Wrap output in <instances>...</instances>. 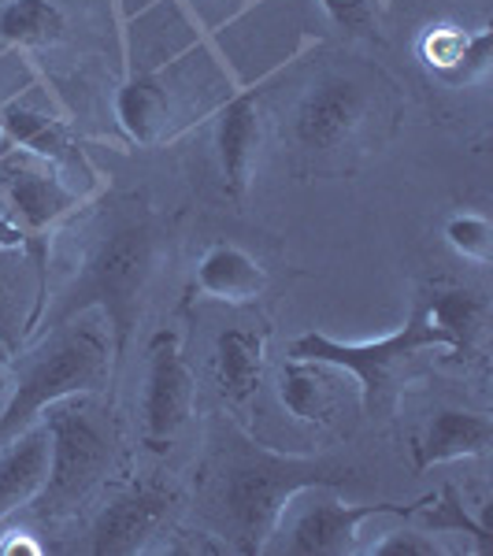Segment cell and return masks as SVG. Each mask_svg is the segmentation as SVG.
<instances>
[{
    "instance_id": "ffe728a7",
    "label": "cell",
    "mask_w": 493,
    "mask_h": 556,
    "mask_svg": "<svg viewBox=\"0 0 493 556\" xmlns=\"http://www.w3.org/2000/svg\"><path fill=\"white\" fill-rule=\"evenodd\" d=\"M0 130H4L20 149H26L30 156H38L52 167L83 164V156H78V149L71 146L64 127H60L56 119H49V115L30 112L26 104L0 108Z\"/></svg>"
},
{
    "instance_id": "8992f818",
    "label": "cell",
    "mask_w": 493,
    "mask_h": 556,
    "mask_svg": "<svg viewBox=\"0 0 493 556\" xmlns=\"http://www.w3.org/2000/svg\"><path fill=\"white\" fill-rule=\"evenodd\" d=\"M371 97L367 86L349 75L316 78L293 108V141L308 156H330L353 146L361 134Z\"/></svg>"
},
{
    "instance_id": "5bb4252c",
    "label": "cell",
    "mask_w": 493,
    "mask_h": 556,
    "mask_svg": "<svg viewBox=\"0 0 493 556\" xmlns=\"http://www.w3.org/2000/svg\"><path fill=\"white\" fill-rule=\"evenodd\" d=\"M49 479V427L38 419L0 450V523L30 508Z\"/></svg>"
},
{
    "instance_id": "44dd1931",
    "label": "cell",
    "mask_w": 493,
    "mask_h": 556,
    "mask_svg": "<svg viewBox=\"0 0 493 556\" xmlns=\"http://www.w3.org/2000/svg\"><path fill=\"white\" fill-rule=\"evenodd\" d=\"M67 20L52 0H4L0 4V38L20 49H45L64 38Z\"/></svg>"
},
{
    "instance_id": "cb8c5ba5",
    "label": "cell",
    "mask_w": 493,
    "mask_h": 556,
    "mask_svg": "<svg viewBox=\"0 0 493 556\" xmlns=\"http://www.w3.org/2000/svg\"><path fill=\"white\" fill-rule=\"evenodd\" d=\"M445 241H450L453 253H460L464 260L475 264H490L493 260V223L479 212H456L445 223Z\"/></svg>"
},
{
    "instance_id": "ac0fdd59",
    "label": "cell",
    "mask_w": 493,
    "mask_h": 556,
    "mask_svg": "<svg viewBox=\"0 0 493 556\" xmlns=\"http://www.w3.org/2000/svg\"><path fill=\"white\" fill-rule=\"evenodd\" d=\"M267 364V338L264 330L227 327L215 342V379L230 405H241L260 390Z\"/></svg>"
},
{
    "instance_id": "83f0119b",
    "label": "cell",
    "mask_w": 493,
    "mask_h": 556,
    "mask_svg": "<svg viewBox=\"0 0 493 556\" xmlns=\"http://www.w3.org/2000/svg\"><path fill=\"white\" fill-rule=\"evenodd\" d=\"M0 553H30V556H38L41 553V545H34V542H26V538L15 531L8 542H0Z\"/></svg>"
},
{
    "instance_id": "30bf717a",
    "label": "cell",
    "mask_w": 493,
    "mask_h": 556,
    "mask_svg": "<svg viewBox=\"0 0 493 556\" xmlns=\"http://www.w3.org/2000/svg\"><path fill=\"white\" fill-rule=\"evenodd\" d=\"M172 505H175L172 493L160 486H141V490L123 493L112 505H104L101 516L93 519L89 549L97 556L146 553L152 538L160 534V527L172 519Z\"/></svg>"
},
{
    "instance_id": "9a60e30c",
    "label": "cell",
    "mask_w": 493,
    "mask_h": 556,
    "mask_svg": "<svg viewBox=\"0 0 493 556\" xmlns=\"http://www.w3.org/2000/svg\"><path fill=\"white\" fill-rule=\"evenodd\" d=\"M197 293L223 304H249L267 290V271L253 253H245L235 241H215L197 260L193 275Z\"/></svg>"
},
{
    "instance_id": "f1b7e54d",
    "label": "cell",
    "mask_w": 493,
    "mask_h": 556,
    "mask_svg": "<svg viewBox=\"0 0 493 556\" xmlns=\"http://www.w3.org/2000/svg\"><path fill=\"white\" fill-rule=\"evenodd\" d=\"M4 390H8V379H4V367H0V397H4Z\"/></svg>"
},
{
    "instance_id": "7a4b0ae2",
    "label": "cell",
    "mask_w": 493,
    "mask_h": 556,
    "mask_svg": "<svg viewBox=\"0 0 493 556\" xmlns=\"http://www.w3.org/2000/svg\"><path fill=\"white\" fill-rule=\"evenodd\" d=\"M349 471L342 464L282 456L253 445L245 434L227 430V442L215 450L212 497L219 505V527L230 553H267L282 527L290 501L304 490L342 486Z\"/></svg>"
},
{
    "instance_id": "d6986e66",
    "label": "cell",
    "mask_w": 493,
    "mask_h": 556,
    "mask_svg": "<svg viewBox=\"0 0 493 556\" xmlns=\"http://www.w3.org/2000/svg\"><path fill=\"white\" fill-rule=\"evenodd\" d=\"M419 298L427 301V312L438 327L456 342V356H471L479 345L482 330H486V312L490 304L479 290L468 286H450V282H430L419 290Z\"/></svg>"
},
{
    "instance_id": "8fae6325",
    "label": "cell",
    "mask_w": 493,
    "mask_h": 556,
    "mask_svg": "<svg viewBox=\"0 0 493 556\" xmlns=\"http://www.w3.org/2000/svg\"><path fill=\"white\" fill-rule=\"evenodd\" d=\"M4 197L12 208V223L26 238H49L60 219L78 208V193L49 167L8 164L4 167Z\"/></svg>"
},
{
    "instance_id": "52a82bcc",
    "label": "cell",
    "mask_w": 493,
    "mask_h": 556,
    "mask_svg": "<svg viewBox=\"0 0 493 556\" xmlns=\"http://www.w3.org/2000/svg\"><path fill=\"white\" fill-rule=\"evenodd\" d=\"M49 308V238L0 249V349L8 361L30 345Z\"/></svg>"
},
{
    "instance_id": "d4e9b609",
    "label": "cell",
    "mask_w": 493,
    "mask_h": 556,
    "mask_svg": "<svg viewBox=\"0 0 493 556\" xmlns=\"http://www.w3.org/2000/svg\"><path fill=\"white\" fill-rule=\"evenodd\" d=\"M330 23L356 38H371L379 30V15L387 12V0H319Z\"/></svg>"
},
{
    "instance_id": "277c9868",
    "label": "cell",
    "mask_w": 493,
    "mask_h": 556,
    "mask_svg": "<svg viewBox=\"0 0 493 556\" xmlns=\"http://www.w3.org/2000/svg\"><path fill=\"white\" fill-rule=\"evenodd\" d=\"M427 349L456 356V342L430 319L427 301L416 293L405 327H397L379 342H334V338L319 334V330H308V334H298L290 342V356L293 361L327 364L334 371H349L361 382L367 416H387V412H393L401 386H405L408 364H416L419 353H427Z\"/></svg>"
},
{
    "instance_id": "f546056e",
    "label": "cell",
    "mask_w": 493,
    "mask_h": 556,
    "mask_svg": "<svg viewBox=\"0 0 493 556\" xmlns=\"http://www.w3.org/2000/svg\"><path fill=\"white\" fill-rule=\"evenodd\" d=\"M8 361V353H4V349H0V364H4Z\"/></svg>"
},
{
    "instance_id": "484cf974",
    "label": "cell",
    "mask_w": 493,
    "mask_h": 556,
    "mask_svg": "<svg viewBox=\"0 0 493 556\" xmlns=\"http://www.w3.org/2000/svg\"><path fill=\"white\" fill-rule=\"evenodd\" d=\"M367 556H450V553L434 542L430 531H408L405 527V531H390L387 538H379L367 549Z\"/></svg>"
},
{
    "instance_id": "e0dca14e",
    "label": "cell",
    "mask_w": 493,
    "mask_h": 556,
    "mask_svg": "<svg viewBox=\"0 0 493 556\" xmlns=\"http://www.w3.org/2000/svg\"><path fill=\"white\" fill-rule=\"evenodd\" d=\"M115 119L123 134L138 146H160L172 134V93H167L164 78L149 75V71H134V75L115 89Z\"/></svg>"
},
{
    "instance_id": "5b68a950",
    "label": "cell",
    "mask_w": 493,
    "mask_h": 556,
    "mask_svg": "<svg viewBox=\"0 0 493 556\" xmlns=\"http://www.w3.org/2000/svg\"><path fill=\"white\" fill-rule=\"evenodd\" d=\"M41 419L49 427V479L30 508L41 519H60L75 513L112 468L115 434L93 393L56 401Z\"/></svg>"
},
{
    "instance_id": "3957f363",
    "label": "cell",
    "mask_w": 493,
    "mask_h": 556,
    "mask_svg": "<svg viewBox=\"0 0 493 556\" xmlns=\"http://www.w3.org/2000/svg\"><path fill=\"white\" fill-rule=\"evenodd\" d=\"M20 361L12 397L0 408V450L34 427L41 412L64 397L78 393H101L115 379L112 338L97 312H83L60 330L45 334V342Z\"/></svg>"
},
{
    "instance_id": "7c38bea8",
    "label": "cell",
    "mask_w": 493,
    "mask_h": 556,
    "mask_svg": "<svg viewBox=\"0 0 493 556\" xmlns=\"http://www.w3.org/2000/svg\"><path fill=\"white\" fill-rule=\"evenodd\" d=\"M260 93L264 86H249L230 97L215 123V149H219L223 190L230 197H245L253 186L256 149H260Z\"/></svg>"
},
{
    "instance_id": "7402d4cb",
    "label": "cell",
    "mask_w": 493,
    "mask_h": 556,
    "mask_svg": "<svg viewBox=\"0 0 493 556\" xmlns=\"http://www.w3.org/2000/svg\"><path fill=\"white\" fill-rule=\"evenodd\" d=\"M323 375H327V364L316 361H286L282 375H279V397L290 416L304 419V424H323L330 412V390L323 386Z\"/></svg>"
},
{
    "instance_id": "9c48e42d",
    "label": "cell",
    "mask_w": 493,
    "mask_h": 556,
    "mask_svg": "<svg viewBox=\"0 0 493 556\" xmlns=\"http://www.w3.org/2000/svg\"><path fill=\"white\" fill-rule=\"evenodd\" d=\"M427 505L416 501V505H397V501H379V505H342V501H316L304 513L293 519L290 531L282 542H271V549L290 553V556H349L356 553V538H361V527L375 516H416L419 508ZM275 534V538H279Z\"/></svg>"
},
{
    "instance_id": "4fadbf2b",
    "label": "cell",
    "mask_w": 493,
    "mask_h": 556,
    "mask_svg": "<svg viewBox=\"0 0 493 556\" xmlns=\"http://www.w3.org/2000/svg\"><path fill=\"white\" fill-rule=\"evenodd\" d=\"M419 60L438 83L445 86H471L490 71V26L460 30V26L438 23L419 41Z\"/></svg>"
},
{
    "instance_id": "2e32d148",
    "label": "cell",
    "mask_w": 493,
    "mask_h": 556,
    "mask_svg": "<svg viewBox=\"0 0 493 556\" xmlns=\"http://www.w3.org/2000/svg\"><path fill=\"white\" fill-rule=\"evenodd\" d=\"M493 445V419L486 412L445 408L430 419L427 434L416 442V471H427L434 464L468 460V456H486Z\"/></svg>"
},
{
    "instance_id": "603a6c76",
    "label": "cell",
    "mask_w": 493,
    "mask_h": 556,
    "mask_svg": "<svg viewBox=\"0 0 493 556\" xmlns=\"http://www.w3.org/2000/svg\"><path fill=\"white\" fill-rule=\"evenodd\" d=\"M430 513L424 516V531L430 534H442V531H464L475 538V553L486 556L493 549V538H490V527L486 519H471L468 508H464L460 493H456V486H445L442 493H430Z\"/></svg>"
},
{
    "instance_id": "6da1fadb",
    "label": "cell",
    "mask_w": 493,
    "mask_h": 556,
    "mask_svg": "<svg viewBox=\"0 0 493 556\" xmlns=\"http://www.w3.org/2000/svg\"><path fill=\"white\" fill-rule=\"evenodd\" d=\"M160 253H164V227L156 215L141 204H123L89 241L75 282L60 293L52 308H45L30 342L60 330L83 312H97L108 327V338H112V364L119 375L130 338L138 330L149 282L156 275Z\"/></svg>"
},
{
    "instance_id": "4316f807",
    "label": "cell",
    "mask_w": 493,
    "mask_h": 556,
    "mask_svg": "<svg viewBox=\"0 0 493 556\" xmlns=\"http://www.w3.org/2000/svg\"><path fill=\"white\" fill-rule=\"evenodd\" d=\"M12 245H26V235L12 219H0V249H12Z\"/></svg>"
},
{
    "instance_id": "ba28073f",
    "label": "cell",
    "mask_w": 493,
    "mask_h": 556,
    "mask_svg": "<svg viewBox=\"0 0 493 556\" xmlns=\"http://www.w3.org/2000/svg\"><path fill=\"white\" fill-rule=\"evenodd\" d=\"M149 375L141 397V424L152 450H167V442L190 424L193 412V375L182 361V338L172 327H160L149 338Z\"/></svg>"
}]
</instances>
